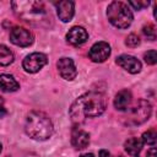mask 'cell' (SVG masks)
Instances as JSON below:
<instances>
[{
  "label": "cell",
  "instance_id": "obj_18",
  "mask_svg": "<svg viewBox=\"0 0 157 157\" xmlns=\"http://www.w3.org/2000/svg\"><path fill=\"white\" fill-rule=\"evenodd\" d=\"M141 140L144 142V145H150V146H155L156 141H157V132L155 129H150L147 131H145L141 136Z\"/></svg>",
  "mask_w": 157,
  "mask_h": 157
},
{
  "label": "cell",
  "instance_id": "obj_11",
  "mask_svg": "<svg viewBox=\"0 0 157 157\" xmlns=\"http://www.w3.org/2000/svg\"><path fill=\"white\" fill-rule=\"evenodd\" d=\"M88 39L87 31L81 26H74L66 33V40L71 45H81Z\"/></svg>",
  "mask_w": 157,
  "mask_h": 157
},
{
  "label": "cell",
  "instance_id": "obj_1",
  "mask_svg": "<svg viewBox=\"0 0 157 157\" xmlns=\"http://www.w3.org/2000/svg\"><path fill=\"white\" fill-rule=\"evenodd\" d=\"M107 98L103 93L91 91L80 96L70 107V118L74 123H82L87 118H96L104 113Z\"/></svg>",
  "mask_w": 157,
  "mask_h": 157
},
{
  "label": "cell",
  "instance_id": "obj_27",
  "mask_svg": "<svg viewBox=\"0 0 157 157\" xmlns=\"http://www.w3.org/2000/svg\"><path fill=\"white\" fill-rule=\"evenodd\" d=\"M1 150H2V145L0 144V152H1Z\"/></svg>",
  "mask_w": 157,
  "mask_h": 157
},
{
  "label": "cell",
  "instance_id": "obj_19",
  "mask_svg": "<svg viewBox=\"0 0 157 157\" xmlns=\"http://www.w3.org/2000/svg\"><path fill=\"white\" fill-rule=\"evenodd\" d=\"M142 33L145 34V37H147L151 40H155L156 39V28L151 23H147L146 26L142 27Z\"/></svg>",
  "mask_w": 157,
  "mask_h": 157
},
{
  "label": "cell",
  "instance_id": "obj_26",
  "mask_svg": "<svg viewBox=\"0 0 157 157\" xmlns=\"http://www.w3.org/2000/svg\"><path fill=\"white\" fill-rule=\"evenodd\" d=\"M80 157H94L92 153H85V155H82V156H80Z\"/></svg>",
  "mask_w": 157,
  "mask_h": 157
},
{
  "label": "cell",
  "instance_id": "obj_22",
  "mask_svg": "<svg viewBox=\"0 0 157 157\" xmlns=\"http://www.w3.org/2000/svg\"><path fill=\"white\" fill-rule=\"evenodd\" d=\"M130 6H132L135 10H141L144 7H147L150 5V1H130Z\"/></svg>",
  "mask_w": 157,
  "mask_h": 157
},
{
  "label": "cell",
  "instance_id": "obj_10",
  "mask_svg": "<svg viewBox=\"0 0 157 157\" xmlns=\"http://www.w3.org/2000/svg\"><path fill=\"white\" fill-rule=\"evenodd\" d=\"M115 63L123 67L124 70H126L130 74H137L141 71V61L139 59H136L132 55H128V54H121L115 59Z\"/></svg>",
  "mask_w": 157,
  "mask_h": 157
},
{
  "label": "cell",
  "instance_id": "obj_20",
  "mask_svg": "<svg viewBox=\"0 0 157 157\" xmlns=\"http://www.w3.org/2000/svg\"><path fill=\"white\" fill-rule=\"evenodd\" d=\"M144 59H145L146 64L155 65L157 63V53H156V50H148L147 53H145L144 54Z\"/></svg>",
  "mask_w": 157,
  "mask_h": 157
},
{
  "label": "cell",
  "instance_id": "obj_15",
  "mask_svg": "<svg viewBox=\"0 0 157 157\" xmlns=\"http://www.w3.org/2000/svg\"><path fill=\"white\" fill-rule=\"evenodd\" d=\"M142 147H144V142H142L141 137H131V139H128L125 141V144H124L125 151L131 157H139Z\"/></svg>",
  "mask_w": 157,
  "mask_h": 157
},
{
  "label": "cell",
  "instance_id": "obj_8",
  "mask_svg": "<svg viewBox=\"0 0 157 157\" xmlns=\"http://www.w3.org/2000/svg\"><path fill=\"white\" fill-rule=\"evenodd\" d=\"M110 55V45L107 42H97L88 50V58L94 63H103Z\"/></svg>",
  "mask_w": 157,
  "mask_h": 157
},
{
  "label": "cell",
  "instance_id": "obj_16",
  "mask_svg": "<svg viewBox=\"0 0 157 157\" xmlns=\"http://www.w3.org/2000/svg\"><path fill=\"white\" fill-rule=\"evenodd\" d=\"M20 88L18 82L13 78V76L9 74L0 75V90L4 92H15Z\"/></svg>",
  "mask_w": 157,
  "mask_h": 157
},
{
  "label": "cell",
  "instance_id": "obj_3",
  "mask_svg": "<svg viewBox=\"0 0 157 157\" xmlns=\"http://www.w3.org/2000/svg\"><path fill=\"white\" fill-rule=\"evenodd\" d=\"M25 131L33 140L44 141L52 136L54 128L52 120L45 113L34 110L31 112L26 118Z\"/></svg>",
  "mask_w": 157,
  "mask_h": 157
},
{
  "label": "cell",
  "instance_id": "obj_9",
  "mask_svg": "<svg viewBox=\"0 0 157 157\" xmlns=\"http://www.w3.org/2000/svg\"><path fill=\"white\" fill-rule=\"evenodd\" d=\"M56 67H58V71L60 74V76L67 81H71L76 77L77 75V70H76V66L74 64V60L71 58H60L56 63Z\"/></svg>",
  "mask_w": 157,
  "mask_h": 157
},
{
  "label": "cell",
  "instance_id": "obj_21",
  "mask_svg": "<svg viewBox=\"0 0 157 157\" xmlns=\"http://www.w3.org/2000/svg\"><path fill=\"white\" fill-rule=\"evenodd\" d=\"M125 44H126L128 47H130V48H135V47L140 45V38H139L136 34L131 33V34H129V36L126 37Z\"/></svg>",
  "mask_w": 157,
  "mask_h": 157
},
{
  "label": "cell",
  "instance_id": "obj_14",
  "mask_svg": "<svg viewBox=\"0 0 157 157\" xmlns=\"http://www.w3.org/2000/svg\"><path fill=\"white\" fill-rule=\"evenodd\" d=\"M132 96L129 90H121L117 93L114 98V107L117 110H126L130 107Z\"/></svg>",
  "mask_w": 157,
  "mask_h": 157
},
{
  "label": "cell",
  "instance_id": "obj_6",
  "mask_svg": "<svg viewBox=\"0 0 157 157\" xmlns=\"http://www.w3.org/2000/svg\"><path fill=\"white\" fill-rule=\"evenodd\" d=\"M47 63H48V58H47L45 54H43V53H32V54L27 55L23 59L22 66H23L26 72L34 74V72H38L44 65H47Z\"/></svg>",
  "mask_w": 157,
  "mask_h": 157
},
{
  "label": "cell",
  "instance_id": "obj_5",
  "mask_svg": "<svg viewBox=\"0 0 157 157\" xmlns=\"http://www.w3.org/2000/svg\"><path fill=\"white\" fill-rule=\"evenodd\" d=\"M152 113V107L146 99H139L132 107H129L125 110L123 117V123L126 126H137L145 123Z\"/></svg>",
  "mask_w": 157,
  "mask_h": 157
},
{
  "label": "cell",
  "instance_id": "obj_13",
  "mask_svg": "<svg viewBox=\"0 0 157 157\" xmlns=\"http://www.w3.org/2000/svg\"><path fill=\"white\" fill-rule=\"evenodd\" d=\"M71 144L76 150H83L90 144V134L82 129L75 128L71 134Z\"/></svg>",
  "mask_w": 157,
  "mask_h": 157
},
{
  "label": "cell",
  "instance_id": "obj_25",
  "mask_svg": "<svg viewBox=\"0 0 157 157\" xmlns=\"http://www.w3.org/2000/svg\"><path fill=\"white\" fill-rule=\"evenodd\" d=\"M99 157H112V155L107 150H101L99 151Z\"/></svg>",
  "mask_w": 157,
  "mask_h": 157
},
{
  "label": "cell",
  "instance_id": "obj_24",
  "mask_svg": "<svg viewBox=\"0 0 157 157\" xmlns=\"http://www.w3.org/2000/svg\"><path fill=\"white\" fill-rule=\"evenodd\" d=\"M146 157H157V152H156V147H151L148 151H147V153H146Z\"/></svg>",
  "mask_w": 157,
  "mask_h": 157
},
{
  "label": "cell",
  "instance_id": "obj_2",
  "mask_svg": "<svg viewBox=\"0 0 157 157\" xmlns=\"http://www.w3.org/2000/svg\"><path fill=\"white\" fill-rule=\"evenodd\" d=\"M11 6L17 15L25 22L33 26H43L44 22L52 20L45 4L43 1H12Z\"/></svg>",
  "mask_w": 157,
  "mask_h": 157
},
{
  "label": "cell",
  "instance_id": "obj_4",
  "mask_svg": "<svg viewBox=\"0 0 157 157\" xmlns=\"http://www.w3.org/2000/svg\"><path fill=\"white\" fill-rule=\"evenodd\" d=\"M107 16H108L109 22L119 29L128 28L131 25L132 18H134L129 5L121 1L110 2L107 7Z\"/></svg>",
  "mask_w": 157,
  "mask_h": 157
},
{
  "label": "cell",
  "instance_id": "obj_17",
  "mask_svg": "<svg viewBox=\"0 0 157 157\" xmlns=\"http://www.w3.org/2000/svg\"><path fill=\"white\" fill-rule=\"evenodd\" d=\"M13 59H15L13 53L6 45H0V65L7 66V65L12 64Z\"/></svg>",
  "mask_w": 157,
  "mask_h": 157
},
{
  "label": "cell",
  "instance_id": "obj_12",
  "mask_svg": "<svg viewBox=\"0 0 157 157\" xmlns=\"http://www.w3.org/2000/svg\"><path fill=\"white\" fill-rule=\"evenodd\" d=\"M55 6H56L58 16L63 22H69V21L72 20L74 13H75V4H74V1L63 0V1L55 2Z\"/></svg>",
  "mask_w": 157,
  "mask_h": 157
},
{
  "label": "cell",
  "instance_id": "obj_23",
  "mask_svg": "<svg viewBox=\"0 0 157 157\" xmlns=\"http://www.w3.org/2000/svg\"><path fill=\"white\" fill-rule=\"evenodd\" d=\"M6 114H7V112H6L5 105H4V98H2V97H0V118L5 117Z\"/></svg>",
  "mask_w": 157,
  "mask_h": 157
},
{
  "label": "cell",
  "instance_id": "obj_7",
  "mask_svg": "<svg viewBox=\"0 0 157 157\" xmlns=\"http://www.w3.org/2000/svg\"><path fill=\"white\" fill-rule=\"evenodd\" d=\"M10 40L17 47H29L34 42L32 32L22 27H13L10 31Z\"/></svg>",
  "mask_w": 157,
  "mask_h": 157
}]
</instances>
